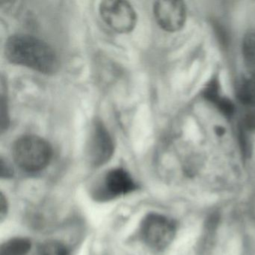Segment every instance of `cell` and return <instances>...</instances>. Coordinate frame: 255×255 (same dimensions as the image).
Wrapping results in <instances>:
<instances>
[{
  "mask_svg": "<svg viewBox=\"0 0 255 255\" xmlns=\"http://www.w3.org/2000/svg\"><path fill=\"white\" fill-rule=\"evenodd\" d=\"M202 96L206 101L216 104L222 98L221 85L217 76H214L207 83L202 92Z\"/></svg>",
  "mask_w": 255,
  "mask_h": 255,
  "instance_id": "obj_11",
  "label": "cell"
},
{
  "mask_svg": "<svg viewBox=\"0 0 255 255\" xmlns=\"http://www.w3.org/2000/svg\"><path fill=\"white\" fill-rule=\"evenodd\" d=\"M99 12L106 24L117 33H129L136 26V12L126 1H103Z\"/></svg>",
  "mask_w": 255,
  "mask_h": 255,
  "instance_id": "obj_5",
  "label": "cell"
},
{
  "mask_svg": "<svg viewBox=\"0 0 255 255\" xmlns=\"http://www.w3.org/2000/svg\"><path fill=\"white\" fill-rule=\"evenodd\" d=\"M140 231L143 241L148 247L162 251L172 243L177 227L172 219L158 213H150L143 219Z\"/></svg>",
  "mask_w": 255,
  "mask_h": 255,
  "instance_id": "obj_3",
  "label": "cell"
},
{
  "mask_svg": "<svg viewBox=\"0 0 255 255\" xmlns=\"http://www.w3.org/2000/svg\"><path fill=\"white\" fill-rule=\"evenodd\" d=\"M0 172H1V177L2 178L11 177L13 175L12 168L10 164L2 157L0 159Z\"/></svg>",
  "mask_w": 255,
  "mask_h": 255,
  "instance_id": "obj_16",
  "label": "cell"
},
{
  "mask_svg": "<svg viewBox=\"0 0 255 255\" xmlns=\"http://www.w3.org/2000/svg\"><path fill=\"white\" fill-rule=\"evenodd\" d=\"M215 106L219 110V113L223 115L227 119L232 117L235 113V106H234V103L226 97L222 96V98L215 104Z\"/></svg>",
  "mask_w": 255,
  "mask_h": 255,
  "instance_id": "obj_13",
  "label": "cell"
},
{
  "mask_svg": "<svg viewBox=\"0 0 255 255\" xmlns=\"http://www.w3.org/2000/svg\"><path fill=\"white\" fill-rule=\"evenodd\" d=\"M0 108H1V111H0V113H1V132L3 133L9 127V116H8L7 101L4 98V95L2 93V96H1Z\"/></svg>",
  "mask_w": 255,
  "mask_h": 255,
  "instance_id": "obj_14",
  "label": "cell"
},
{
  "mask_svg": "<svg viewBox=\"0 0 255 255\" xmlns=\"http://www.w3.org/2000/svg\"><path fill=\"white\" fill-rule=\"evenodd\" d=\"M7 213V201L4 197L3 194H1L0 197V215H1V219H4L5 215Z\"/></svg>",
  "mask_w": 255,
  "mask_h": 255,
  "instance_id": "obj_18",
  "label": "cell"
},
{
  "mask_svg": "<svg viewBox=\"0 0 255 255\" xmlns=\"http://www.w3.org/2000/svg\"><path fill=\"white\" fill-rule=\"evenodd\" d=\"M12 156L22 170L35 172L49 165L53 157V148L47 140L38 135H23L13 144Z\"/></svg>",
  "mask_w": 255,
  "mask_h": 255,
  "instance_id": "obj_2",
  "label": "cell"
},
{
  "mask_svg": "<svg viewBox=\"0 0 255 255\" xmlns=\"http://www.w3.org/2000/svg\"><path fill=\"white\" fill-rule=\"evenodd\" d=\"M32 243L26 238H13L4 243L0 249V255H26Z\"/></svg>",
  "mask_w": 255,
  "mask_h": 255,
  "instance_id": "obj_10",
  "label": "cell"
},
{
  "mask_svg": "<svg viewBox=\"0 0 255 255\" xmlns=\"http://www.w3.org/2000/svg\"><path fill=\"white\" fill-rule=\"evenodd\" d=\"M40 255H68L65 245L56 240L46 242L40 248Z\"/></svg>",
  "mask_w": 255,
  "mask_h": 255,
  "instance_id": "obj_12",
  "label": "cell"
},
{
  "mask_svg": "<svg viewBox=\"0 0 255 255\" xmlns=\"http://www.w3.org/2000/svg\"><path fill=\"white\" fill-rule=\"evenodd\" d=\"M115 150L114 141L103 122L95 119L90 127L86 144V156L91 165L100 167L110 161Z\"/></svg>",
  "mask_w": 255,
  "mask_h": 255,
  "instance_id": "obj_4",
  "label": "cell"
},
{
  "mask_svg": "<svg viewBox=\"0 0 255 255\" xmlns=\"http://www.w3.org/2000/svg\"><path fill=\"white\" fill-rule=\"evenodd\" d=\"M214 130L218 136H222V135H225V129L223 127L220 126V125L216 126Z\"/></svg>",
  "mask_w": 255,
  "mask_h": 255,
  "instance_id": "obj_19",
  "label": "cell"
},
{
  "mask_svg": "<svg viewBox=\"0 0 255 255\" xmlns=\"http://www.w3.org/2000/svg\"><path fill=\"white\" fill-rule=\"evenodd\" d=\"M240 127L249 132L255 131V112L248 113L243 119Z\"/></svg>",
  "mask_w": 255,
  "mask_h": 255,
  "instance_id": "obj_15",
  "label": "cell"
},
{
  "mask_svg": "<svg viewBox=\"0 0 255 255\" xmlns=\"http://www.w3.org/2000/svg\"><path fill=\"white\" fill-rule=\"evenodd\" d=\"M104 192L110 197H118L132 192L136 188L130 174L123 168H115L104 179Z\"/></svg>",
  "mask_w": 255,
  "mask_h": 255,
  "instance_id": "obj_7",
  "label": "cell"
},
{
  "mask_svg": "<svg viewBox=\"0 0 255 255\" xmlns=\"http://www.w3.org/2000/svg\"><path fill=\"white\" fill-rule=\"evenodd\" d=\"M153 14L158 26L165 32L181 30L187 17L186 5L180 1H157L153 4Z\"/></svg>",
  "mask_w": 255,
  "mask_h": 255,
  "instance_id": "obj_6",
  "label": "cell"
},
{
  "mask_svg": "<svg viewBox=\"0 0 255 255\" xmlns=\"http://www.w3.org/2000/svg\"><path fill=\"white\" fill-rule=\"evenodd\" d=\"M236 95L244 105L255 107V77L248 74L240 79L236 87Z\"/></svg>",
  "mask_w": 255,
  "mask_h": 255,
  "instance_id": "obj_8",
  "label": "cell"
},
{
  "mask_svg": "<svg viewBox=\"0 0 255 255\" xmlns=\"http://www.w3.org/2000/svg\"><path fill=\"white\" fill-rule=\"evenodd\" d=\"M243 56L249 75L255 77V30L249 31L243 41Z\"/></svg>",
  "mask_w": 255,
  "mask_h": 255,
  "instance_id": "obj_9",
  "label": "cell"
},
{
  "mask_svg": "<svg viewBox=\"0 0 255 255\" xmlns=\"http://www.w3.org/2000/svg\"><path fill=\"white\" fill-rule=\"evenodd\" d=\"M5 54L10 63L41 74L51 75L59 68V57L53 47L32 35L15 34L10 36L5 43Z\"/></svg>",
  "mask_w": 255,
  "mask_h": 255,
  "instance_id": "obj_1",
  "label": "cell"
},
{
  "mask_svg": "<svg viewBox=\"0 0 255 255\" xmlns=\"http://www.w3.org/2000/svg\"><path fill=\"white\" fill-rule=\"evenodd\" d=\"M215 31H216V36L219 38L220 43L223 44L224 46H226L228 44V34L224 30V28L222 26L216 25L214 26Z\"/></svg>",
  "mask_w": 255,
  "mask_h": 255,
  "instance_id": "obj_17",
  "label": "cell"
}]
</instances>
